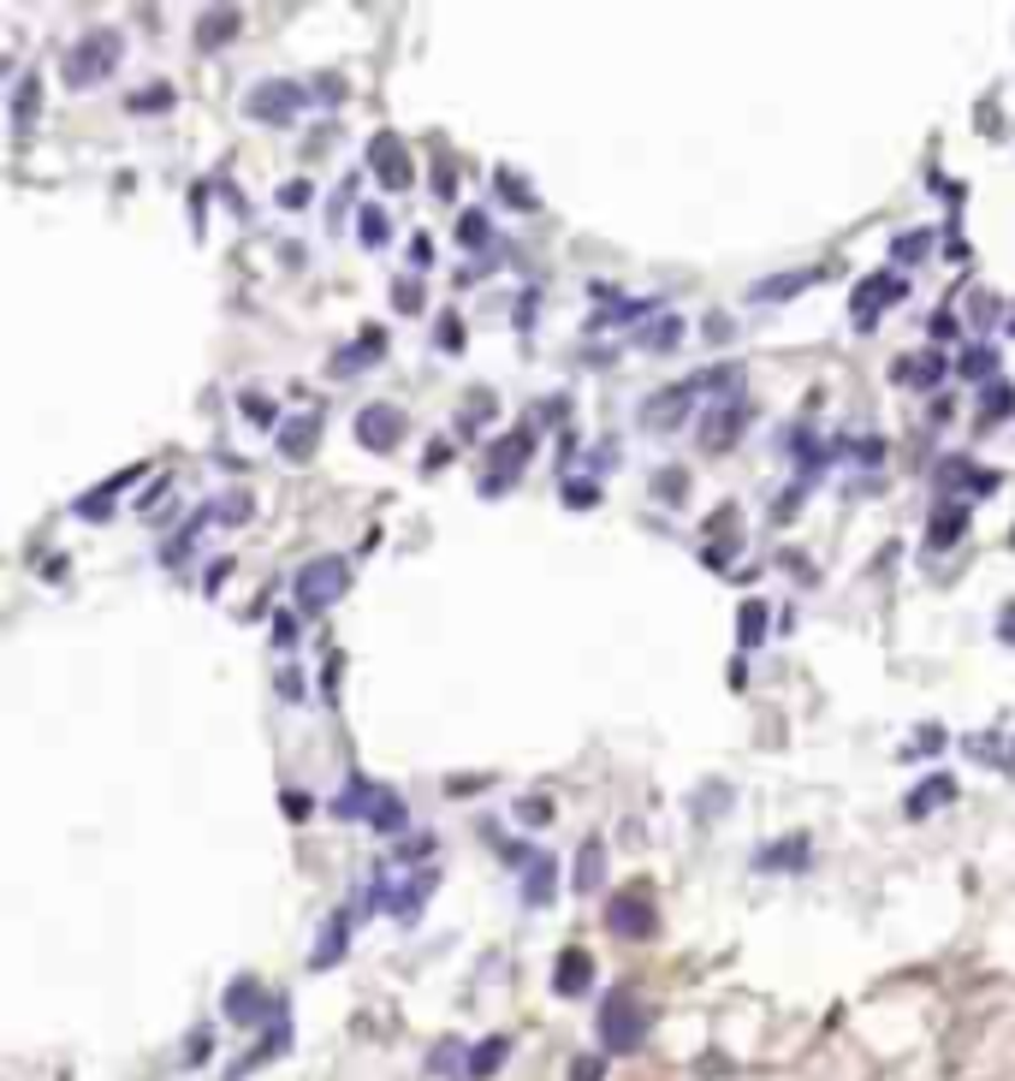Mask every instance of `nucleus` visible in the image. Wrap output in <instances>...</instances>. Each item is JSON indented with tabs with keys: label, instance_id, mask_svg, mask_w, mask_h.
Wrapping results in <instances>:
<instances>
[{
	"label": "nucleus",
	"instance_id": "c9c22d12",
	"mask_svg": "<svg viewBox=\"0 0 1015 1081\" xmlns=\"http://www.w3.org/2000/svg\"><path fill=\"white\" fill-rule=\"evenodd\" d=\"M654 493H659L666 505H683V493H689V470H677V464H671V470H659V476H654Z\"/></svg>",
	"mask_w": 1015,
	"mask_h": 1081
},
{
	"label": "nucleus",
	"instance_id": "7c9ffc66",
	"mask_svg": "<svg viewBox=\"0 0 1015 1081\" xmlns=\"http://www.w3.org/2000/svg\"><path fill=\"white\" fill-rule=\"evenodd\" d=\"M980 404H985L980 422H1010V416H1015V387H1010V381H992Z\"/></svg>",
	"mask_w": 1015,
	"mask_h": 1081
},
{
	"label": "nucleus",
	"instance_id": "4be33fe9",
	"mask_svg": "<svg viewBox=\"0 0 1015 1081\" xmlns=\"http://www.w3.org/2000/svg\"><path fill=\"white\" fill-rule=\"evenodd\" d=\"M807 850H814V844H807V832H790V838H784V844H772V850H755V868H760V873L802 868V861H807Z\"/></svg>",
	"mask_w": 1015,
	"mask_h": 1081
},
{
	"label": "nucleus",
	"instance_id": "72a5a7b5",
	"mask_svg": "<svg viewBox=\"0 0 1015 1081\" xmlns=\"http://www.w3.org/2000/svg\"><path fill=\"white\" fill-rule=\"evenodd\" d=\"M654 303H636V298H617V303H606V310L594 315V327H629V321H642Z\"/></svg>",
	"mask_w": 1015,
	"mask_h": 1081
},
{
	"label": "nucleus",
	"instance_id": "6e6d98bb",
	"mask_svg": "<svg viewBox=\"0 0 1015 1081\" xmlns=\"http://www.w3.org/2000/svg\"><path fill=\"white\" fill-rule=\"evenodd\" d=\"M517 821H535L540 826V821H547V802H517Z\"/></svg>",
	"mask_w": 1015,
	"mask_h": 1081
},
{
	"label": "nucleus",
	"instance_id": "603ef678",
	"mask_svg": "<svg viewBox=\"0 0 1015 1081\" xmlns=\"http://www.w3.org/2000/svg\"><path fill=\"white\" fill-rule=\"evenodd\" d=\"M570 1081H600V1058H577L570 1063Z\"/></svg>",
	"mask_w": 1015,
	"mask_h": 1081
},
{
	"label": "nucleus",
	"instance_id": "f8f14e48",
	"mask_svg": "<svg viewBox=\"0 0 1015 1081\" xmlns=\"http://www.w3.org/2000/svg\"><path fill=\"white\" fill-rule=\"evenodd\" d=\"M220 1011H226V1022H238V1028H261V1022H279V1016H274V999L261 992V981H249V974H238V981L226 987Z\"/></svg>",
	"mask_w": 1015,
	"mask_h": 1081
},
{
	"label": "nucleus",
	"instance_id": "473e14b6",
	"mask_svg": "<svg viewBox=\"0 0 1015 1081\" xmlns=\"http://www.w3.org/2000/svg\"><path fill=\"white\" fill-rule=\"evenodd\" d=\"M369 826L380 832V838H399V832H404V802L387 791V796H380V809L369 814Z\"/></svg>",
	"mask_w": 1015,
	"mask_h": 1081
},
{
	"label": "nucleus",
	"instance_id": "2eb2a0df",
	"mask_svg": "<svg viewBox=\"0 0 1015 1081\" xmlns=\"http://www.w3.org/2000/svg\"><path fill=\"white\" fill-rule=\"evenodd\" d=\"M950 369V357H938V350H915V357H896L891 363V381L896 387H938Z\"/></svg>",
	"mask_w": 1015,
	"mask_h": 1081
},
{
	"label": "nucleus",
	"instance_id": "9d476101",
	"mask_svg": "<svg viewBox=\"0 0 1015 1081\" xmlns=\"http://www.w3.org/2000/svg\"><path fill=\"white\" fill-rule=\"evenodd\" d=\"M404 428H410V416L399 411V404H362L357 411V441H362V452H392L404 441Z\"/></svg>",
	"mask_w": 1015,
	"mask_h": 1081
},
{
	"label": "nucleus",
	"instance_id": "49530a36",
	"mask_svg": "<svg viewBox=\"0 0 1015 1081\" xmlns=\"http://www.w3.org/2000/svg\"><path fill=\"white\" fill-rule=\"evenodd\" d=\"M434 856V832H428V838H404L399 844V861H428Z\"/></svg>",
	"mask_w": 1015,
	"mask_h": 1081
},
{
	"label": "nucleus",
	"instance_id": "ddd939ff",
	"mask_svg": "<svg viewBox=\"0 0 1015 1081\" xmlns=\"http://www.w3.org/2000/svg\"><path fill=\"white\" fill-rule=\"evenodd\" d=\"M695 381H683V387H666V392H654V399L642 404V428H654V434H671L677 422L689 416V399H695Z\"/></svg>",
	"mask_w": 1015,
	"mask_h": 1081
},
{
	"label": "nucleus",
	"instance_id": "cd10ccee",
	"mask_svg": "<svg viewBox=\"0 0 1015 1081\" xmlns=\"http://www.w3.org/2000/svg\"><path fill=\"white\" fill-rule=\"evenodd\" d=\"M238 24H244V12H232V7H214V12H202V31H197V42H202V48H220L226 36H238Z\"/></svg>",
	"mask_w": 1015,
	"mask_h": 1081
},
{
	"label": "nucleus",
	"instance_id": "b1692460",
	"mask_svg": "<svg viewBox=\"0 0 1015 1081\" xmlns=\"http://www.w3.org/2000/svg\"><path fill=\"white\" fill-rule=\"evenodd\" d=\"M36 101H42V78L36 71H24V78L12 83V131H19V137L36 125Z\"/></svg>",
	"mask_w": 1015,
	"mask_h": 1081
},
{
	"label": "nucleus",
	"instance_id": "aec40b11",
	"mask_svg": "<svg viewBox=\"0 0 1015 1081\" xmlns=\"http://www.w3.org/2000/svg\"><path fill=\"white\" fill-rule=\"evenodd\" d=\"M950 796H956V779H950V772H933V779H921L915 791H908V802H903V809H908V821H926V814H933V809H945Z\"/></svg>",
	"mask_w": 1015,
	"mask_h": 1081
},
{
	"label": "nucleus",
	"instance_id": "c756f323",
	"mask_svg": "<svg viewBox=\"0 0 1015 1081\" xmlns=\"http://www.w3.org/2000/svg\"><path fill=\"white\" fill-rule=\"evenodd\" d=\"M760 642H767V606L748 601V606L737 612V648H760Z\"/></svg>",
	"mask_w": 1015,
	"mask_h": 1081
},
{
	"label": "nucleus",
	"instance_id": "9b49d317",
	"mask_svg": "<svg viewBox=\"0 0 1015 1081\" xmlns=\"http://www.w3.org/2000/svg\"><path fill=\"white\" fill-rule=\"evenodd\" d=\"M743 428H748V399H743V392H737V399H718V404H707V416H701V446H707V452H730Z\"/></svg>",
	"mask_w": 1015,
	"mask_h": 1081
},
{
	"label": "nucleus",
	"instance_id": "58836bf2",
	"mask_svg": "<svg viewBox=\"0 0 1015 1081\" xmlns=\"http://www.w3.org/2000/svg\"><path fill=\"white\" fill-rule=\"evenodd\" d=\"M565 505L570 511H594L600 505V488H594V481H570L565 476Z\"/></svg>",
	"mask_w": 1015,
	"mask_h": 1081
},
{
	"label": "nucleus",
	"instance_id": "4c0bfd02",
	"mask_svg": "<svg viewBox=\"0 0 1015 1081\" xmlns=\"http://www.w3.org/2000/svg\"><path fill=\"white\" fill-rule=\"evenodd\" d=\"M458 238L469 244V250H476V244H488V238H493V226H488V214H481V209H469V214H464V221H458Z\"/></svg>",
	"mask_w": 1015,
	"mask_h": 1081
},
{
	"label": "nucleus",
	"instance_id": "6ab92c4d",
	"mask_svg": "<svg viewBox=\"0 0 1015 1081\" xmlns=\"http://www.w3.org/2000/svg\"><path fill=\"white\" fill-rule=\"evenodd\" d=\"M588 987H594V957H588V951H565V957H558V969H553V992H558V999H582Z\"/></svg>",
	"mask_w": 1015,
	"mask_h": 1081
},
{
	"label": "nucleus",
	"instance_id": "393cba45",
	"mask_svg": "<svg viewBox=\"0 0 1015 1081\" xmlns=\"http://www.w3.org/2000/svg\"><path fill=\"white\" fill-rule=\"evenodd\" d=\"M345 945H350V927H345V915H333V922L321 927L315 951H309V969H333V962L345 957Z\"/></svg>",
	"mask_w": 1015,
	"mask_h": 1081
},
{
	"label": "nucleus",
	"instance_id": "a18cd8bd",
	"mask_svg": "<svg viewBox=\"0 0 1015 1081\" xmlns=\"http://www.w3.org/2000/svg\"><path fill=\"white\" fill-rule=\"evenodd\" d=\"M458 1051H464L458 1040H439V1046H434V1058H428V1063H434V1076H451V1063H458Z\"/></svg>",
	"mask_w": 1015,
	"mask_h": 1081
},
{
	"label": "nucleus",
	"instance_id": "4d7b16f0",
	"mask_svg": "<svg viewBox=\"0 0 1015 1081\" xmlns=\"http://www.w3.org/2000/svg\"><path fill=\"white\" fill-rule=\"evenodd\" d=\"M933 339H956V315H933Z\"/></svg>",
	"mask_w": 1015,
	"mask_h": 1081
},
{
	"label": "nucleus",
	"instance_id": "13d9d810",
	"mask_svg": "<svg viewBox=\"0 0 1015 1081\" xmlns=\"http://www.w3.org/2000/svg\"><path fill=\"white\" fill-rule=\"evenodd\" d=\"M185 1058H190V1063H202V1058H209V1034H197V1040L185 1046Z\"/></svg>",
	"mask_w": 1015,
	"mask_h": 1081
},
{
	"label": "nucleus",
	"instance_id": "412c9836",
	"mask_svg": "<svg viewBox=\"0 0 1015 1081\" xmlns=\"http://www.w3.org/2000/svg\"><path fill=\"white\" fill-rule=\"evenodd\" d=\"M962 530H968V500L962 505H938L933 511V523H926V547H933V553H945V547H956V540H962Z\"/></svg>",
	"mask_w": 1015,
	"mask_h": 1081
},
{
	"label": "nucleus",
	"instance_id": "a19ab883",
	"mask_svg": "<svg viewBox=\"0 0 1015 1081\" xmlns=\"http://www.w3.org/2000/svg\"><path fill=\"white\" fill-rule=\"evenodd\" d=\"M249 511H256L249 505V493H226V505H214V517L220 523H249Z\"/></svg>",
	"mask_w": 1015,
	"mask_h": 1081
},
{
	"label": "nucleus",
	"instance_id": "0eeeda50",
	"mask_svg": "<svg viewBox=\"0 0 1015 1081\" xmlns=\"http://www.w3.org/2000/svg\"><path fill=\"white\" fill-rule=\"evenodd\" d=\"M244 113L249 120H261V125H291L303 113V83H291V78H261L256 90L244 96Z\"/></svg>",
	"mask_w": 1015,
	"mask_h": 1081
},
{
	"label": "nucleus",
	"instance_id": "052dcab7",
	"mask_svg": "<svg viewBox=\"0 0 1015 1081\" xmlns=\"http://www.w3.org/2000/svg\"><path fill=\"white\" fill-rule=\"evenodd\" d=\"M279 690H286V701H298L303 695V678H298V671H286V678H279Z\"/></svg>",
	"mask_w": 1015,
	"mask_h": 1081
},
{
	"label": "nucleus",
	"instance_id": "4468645a",
	"mask_svg": "<svg viewBox=\"0 0 1015 1081\" xmlns=\"http://www.w3.org/2000/svg\"><path fill=\"white\" fill-rule=\"evenodd\" d=\"M315 446H321V411H298V416L279 422V452H286L291 464L315 458Z\"/></svg>",
	"mask_w": 1015,
	"mask_h": 1081
},
{
	"label": "nucleus",
	"instance_id": "37998d69",
	"mask_svg": "<svg viewBox=\"0 0 1015 1081\" xmlns=\"http://www.w3.org/2000/svg\"><path fill=\"white\" fill-rule=\"evenodd\" d=\"M428 261H434V238H428V232H416V238H410V268L428 274Z\"/></svg>",
	"mask_w": 1015,
	"mask_h": 1081
},
{
	"label": "nucleus",
	"instance_id": "864d4df0",
	"mask_svg": "<svg viewBox=\"0 0 1015 1081\" xmlns=\"http://www.w3.org/2000/svg\"><path fill=\"white\" fill-rule=\"evenodd\" d=\"M439 345H446V350H458V345H464V327H458V321H451V315L439 321Z\"/></svg>",
	"mask_w": 1015,
	"mask_h": 1081
},
{
	"label": "nucleus",
	"instance_id": "09e8293b",
	"mask_svg": "<svg viewBox=\"0 0 1015 1081\" xmlns=\"http://www.w3.org/2000/svg\"><path fill=\"white\" fill-rule=\"evenodd\" d=\"M499 191H505L511 202H535V191H528L523 179H511V172H499Z\"/></svg>",
	"mask_w": 1015,
	"mask_h": 1081
},
{
	"label": "nucleus",
	"instance_id": "e433bc0d",
	"mask_svg": "<svg viewBox=\"0 0 1015 1081\" xmlns=\"http://www.w3.org/2000/svg\"><path fill=\"white\" fill-rule=\"evenodd\" d=\"M926 250H933V232H903V238L891 244V256H896V261H921Z\"/></svg>",
	"mask_w": 1015,
	"mask_h": 1081
},
{
	"label": "nucleus",
	"instance_id": "680f3d73",
	"mask_svg": "<svg viewBox=\"0 0 1015 1081\" xmlns=\"http://www.w3.org/2000/svg\"><path fill=\"white\" fill-rule=\"evenodd\" d=\"M1010 327H1015V315H1010Z\"/></svg>",
	"mask_w": 1015,
	"mask_h": 1081
},
{
	"label": "nucleus",
	"instance_id": "79ce46f5",
	"mask_svg": "<svg viewBox=\"0 0 1015 1081\" xmlns=\"http://www.w3.org/2000/svg\"><path fill=\"white\" fill-rule=\"evenodd\" d=\"M392 303H399L404 315H422V286L416 280H399V286H392Z\"/></svg>",
	"mask_w": 1015,
	"mask_h": 1081
},
{
	"label": "nucleus",
	"instance_id": "bb28decb",
	"mask_svg": "<svg viewBox=\"0 0 1015 1081\" xmlns=\"http://www.w3.org/2000/svg\"><path fill=\"white\" fill-rule=\"evenodd\" d=\"M505 1051H511V1040H505V1034H488V1040H481V1046L464 1058V1070L476 1076V1081H488V1076H499V1063H505Z\"/></svg>",
	"mask_w": 1015,
	"mask_h": 1081
},
{
	"label": "nucleus",
	"instance_id": "7ed1b4c3",
	"mask_svg": "<svg viewBox=\"0 0 1015 1081\" xmlns=\"http://www.w3.org/2000/svg\"><path fill=\"white\" fill-rule=\"evenodd\" d=\"M434 898V868H410V873H387V880H380L375 885V910L380 915H392V922H416V915H422V903H428Z\"/></svg>",
	"mask_w": 1015,
	"mask_h": 1081
},
{
	"label": "nucleus",
	"instance_id": "ea45409f",
	"mask_svg": "<svg viewBox=\"0 0 1015 1081\" xmlns=\"http://www.w3.org/2000/svg\"><path fill=\"white\" fill-rule=\"evenodd\" d=\"M730 809V784H718L713 779V791H701L695 796V821H707V814H725Z\"/></svg>",
	"mask_w": 1015,
	"mask_h": 1081
},
{
	"label": "nucleus",
	"instance_id": "c85d7f7f",
	"mask_svg": "<svg viewBox=\"0 0 1015 1081\" xmlns=\"http://www.w3.org/2000/svg\"><path fill=\"white\" fill-rule=\"evenodd\" d=\"M956 369H962L968 381H985V387H992V375H997V350H992V345H968L962 357H956Z\"/></svg>",
	"mask_w": 1015,
	"mask_h": 1081
},
{
	"label": "nucleus",
	"instance_id": "de8ad7c7",
	"mask_svg": "<svg viewBox=\"0 0 1015 1081\" xmlns=\"http://www.w3.org/2000/svg\"><path fill=\"white\" fill-rule=\"evenodd\" d=\"M167 101H172V90H137V96H131V108H137V113H155V108H167Z\"/></svg>",
	"mask_w": 1015,
	"mask_h": 1081
},
{
	"label": "nucleus",
	"instance_id": "5701e85b",
	"mask_svg": "<svg viewBox=\"0 0 1015 1081\" xmlns=\"http://www.w3.org/2000/svg\"><path fill=\"white\" fill-rule=\"evenodd\" d=\"M380 350H387V333H380V327H362V339L333 357V375H357V369H369Z\"/></svg>",
	"mask_w": 1015,
	"mask_h": 1081
},
{
	"label": "nucleus",
	"instance_id": "39448f33",
	"mask_svg": "<svg viewBox=\"0 0 1015 1081\" xmlns=\"http://www.w3.org/2000/svg\"><path fill=\"white\" fill-rule=\"evenodd\" d=\"M908 298V274L903 268H885V274H867V280L856 286V298H849V315H856V327L867 333L879 315L891 310V303Z\"/></svg>",
	"mask_w": 1015,
	"mask_h": 1081
},
{
	"label": "nucleus",
	"instance_id": "1a4fd4ad",
	"mask_svg": "<svg viewBox=\"0 0 1015 1081\" xmlns=\"http://www.w3.org/2000/svg\"><path fill=\"white\" fill-rule=\"evenodd\" d=\"M369 167H375L380 191H410V185H416V167H410V155H404L399 131H375V143H369Z\"/></svg>",
	"mask_w": 1015,
	"mask_h": 1081
},
{
	"label": "nucleus",
	"instance_id": "bf43d9fd",
	"mask_svg": "<svg viewBox=\"0 0 1015 1081\" xmlns=\"http://www.w3.org/2000/svg\"><path fill=\"white\" fill-rule=\"evenodd\" d=\"M997 636H1004L1010 648H1015V601H1010V612H1004V618H997Z\"/></svg>",
	"mask_w": 1015,
	"mask_h": 1081
},
{
	"label": "nucleus",
	"instance_id": "c03bdc74",
	"mask_svg": "<svg viewBox=\"0 0 1015 1081\" xmlns=\"http://www.w3.org/2000/svg\"><path fill=\"white\" fill-rule=\"evenodd\" d=\"M244 416H249V422H261V428H274V404L261 399V392H244Z\"/></svg>",
	"mask_w": 1015,
	"mask_h": 1081
},
{
	"label": "nucleus",
	"instance_id": "20e7f679",
	"mask_svg": "<svg viewBox=\"0 0 1015 1081\" xmlns=\"http://www.w3.org/2000/svg\"><path fill=\"white\" fill-rule=\"evenodd\" d=\"M345 582H350V571H345V559H309L303 571H298V582H291V594H298V606L303 612H327L338 594H345Z\"/></svg>",
	"mask_w": 1015,
	"mask_h": 1081
},
{
	"label": "nucleus",
	"instance_id": "3c124183",
	"mask_svg": "<svg viewBox=\"0 0 1015 1081\" xmlns=\"http://www.w3.org/2000/svg\"><path fill=\"white\" fill-rule=\"evenodd\" d=\"M701 333H707V339H718V345H725V339H730V333H737V327H730L725 315H707V321H701Z\"/></svg>",
	"mask_w": 1015,
	"mask_h": 1081
},
{
	"label": "nucleus",
	"instance_id": "5fc2aeb1",
	"mask_svg": "<svg viewBox=\"0 0 1015 1081\" xmlns=\"http://www.w3.org/2000/svg\"><path fill=\"white\" fill-rule=\"evenodd\" d=\"M279 202H291V209H303V202H309V185L298 179V185H286V191H279Z\"/></svg>",
	"mask_w": 1015,
	"mask_h": 1081
},
{
	"label": "nucleus",
	"instance_id": "a878e982",
	"mask_svg": "<svg viewBox=\"0 0 1015 1081\" xmlns=\"http://www.w3.org/2000/svg\"><path fill=\"white\" fill-rule=\"evenodd\" d=\"M814 280H819V268H796V274H778V280H760L748 298H755V303H778V298H796V291L814 286Z\"/></svg>",
	"mask_w": 1015,
	"mask_h": 1081
},
{
	"label": "nucleus",
	"instance_id": "f03ea898",
	"mask_svg": "<svg viewBox=\"0 0 1015 1081\" xmlns=\"http://www.w3.org/2000/svg\"><path fill=\"white\" fill-rule=\"evenodd\" d=\"M528 458H535V428L528 422H517L511 434H499V441L488 446V470H481V493H505L511 481H523V470H528Z\"/></svg>",
	"mask_w": 1015,
	"mask_h": 1081
},
{
	"label": "nucleus",
	"instance_id": "6e6552de",
	"mask_svg": "<svg viewBox=\"0 0 1015 1081\" xmlns=\"http://www.w3.org/2000/svg\"><path fill=\"white\" fill-rule=\"evenodd\" d=\"M606 927L617 933V939H654V927H659V915H654V898H647L642 885L617 891V898H612V910H606Z\"/></svg>",
	"mask_w": 1015,
	"mask_h": 1081
},
{
	"label": "nucleus",
	"instance_id": "f704fd0d",
	"mask_svg": "<svg viewBox=\"0 0 1015 1081\" xmlns=\"http://www.w3.org/2000/svg\"><path fill=\"white\" fill-rule=\"evenodd\" d=\"M387 232H392V221L380 209H357V238H362V250H380L387 244Z\"/></svg>",
	"mask_w": 1015,
	"mask_h": 1081
},
{
	"label": "nucleus",
	"instance_id": "2f4dec72",
	"mask_svg": "<svg viewBox=\"0 0 1015 1081\" xmlns=\"http://www.w3.org/2000/svg\"><path fill=\"white\" fill-rule=\"evenodd\" d=\"M677 339H683V321H677V315H654V321L642 327V345H647V350H671Z\"/></svg>",
	"mask_w": 1015,
	"mask_h": 1081
},
{
	"label": "nucleus",
	"instance_id": "423d86ee",
	"mask_svg": "<svg viewBox=\"0 0 1015 1081\" xmlns=\"http://www.w3.org/2000/svg\"><path fill=\"white\" fill-rule=\"evenodd\" d=\"M600 1040H606V1051H636L647 1040V1011L629 992H612L606 1004H600Z\"/></svg>",
	"mask_w": 1015,
	"mask_h": 1081
},
{
	"label": "nucleus",
	"instance_id": "dca6fc26",
	"mask_svg": "<svg viewBox=\"0 0 1015 1081\" xmlns=\"http://www.w3.org/2000/svg\"><path fill=\"white\" fill-rule=\"evenodd\" d=\"M380 796H387V784H375V779H362V772H350L345 791L333 796V814H338V821H357V814H375V809H380Z\"/></svg>",
	"mask_w": 1015,
	"mask_h": 1081
},
{
	"label": "nucleus",
	"instance_id": "8fccbe9b",
	"mask_svg": "<svg viewBox=\"0 0 1015 1081\" xmlns=\"http://www.w3.org/2000/svg\"><path fill=\"white\" fill-rule=\"evenodd\" d=\"M274 636H279V648H291V642H298V618H291V612H279V618H274Z\"/></svg>",
	"mask_w": 1015,
	"mask_h": 1081
},
{
	"label": "nucleus",
	"instance_id": "a211bd4d",
	"mask_svg": "<svg viewBox=\"0 0 1015 1081\" xmlns=\"http://www.w3.org/2000/svg\"><path fill=\"white\" fill-rule=\"evenodd\" d=\"M570 885H577V891H600V885H606V838H600V832H588V838H582L577 868H570Z\"/></svg>",
	"mask_w": 1015,
	"mask_h": 1081
},
{
	"label": "nucleus",
	"instance_id": "f257e3e1",
	"mask_svg": "<svg viewBox=\"0 0 1015 1081\" xmlns=\"http://www.w3.org/2000/svg\"><path fill=\"white\" fill-rule=\"evenodd\" d=\"M120 54H125V36H120V31H90V36H78V42H71V54L60 60L66 90H90V83L113 78Z\"/></svg>",
	"mask_w": 1015,
	"mask_h": 1081
},
{
	"label": "nucleus",
	"instance_id": "f3484780",
	"mask_svg": "<svg viewBox=\"0 0 1015 1081\" xmlns=\"http://www.w3.org/2000/svg\"><path fill=\"white\" fill-rule=\"evenodd\" d=\"M558 898V856L535 850L528 856V880H523V903L528 910H547V903Z\"/></svg>",
	"mask_w": 1015,
	"mask_h": 1081
}]
</instances>
